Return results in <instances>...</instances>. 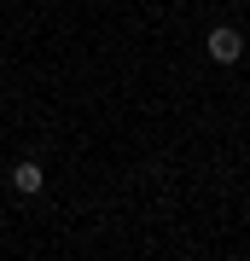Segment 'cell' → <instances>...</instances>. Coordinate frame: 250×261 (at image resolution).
I'll return each instance as SVG.
<instances>
[{
    "mask_svg": "<svg viewBox=\"0 0 250 261\" xmlns=\"http://www.w3.org/2000/svg\"><path fill=\"white\" fill-rule=\"evenodd\" d=\"M41 186H47V168L35 157H18V163H12V192H18V197H35Z\"/></svg>",
    "mask_w": 250,
    "mask_h": 261,
    "instance_id": "obj_2",
    "label": "cell"
},
{
    "mask_svg": "<svg viewBox=\"0 0 250 261\" xmlns=\"http://www.w3.org/2000/svg\"><path fill=\"white\" fill-rule=\"evenodd\" d=\"M204 53L215 58V64H239V58H244V35L233 23H215L210 35H204Z\"/></svg>",
    "mask_w": 250,
    "mask_h": 261,
    "instance_id": "obj_1",
    "label": "cell"
}]
</instances>
